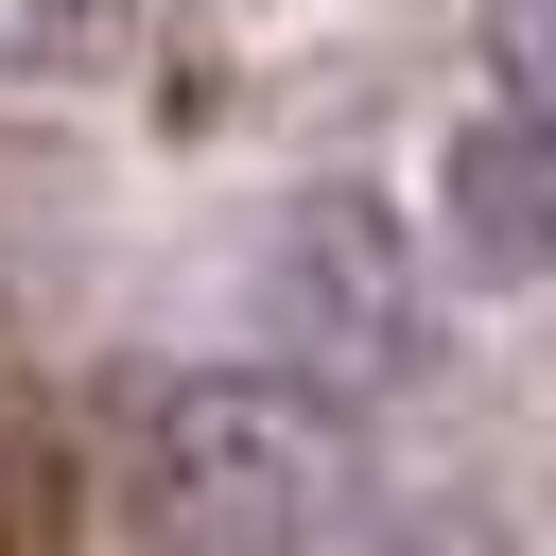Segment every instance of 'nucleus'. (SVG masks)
<instances>
[{
    "instance_id": "nucleus-3",
    "label": "nucleus",
    "mask_w": 556,
    "mask_h": 556,
    "mask_svg": "<svg viewBox=\"0 0 556 556\" xmlns=\"http://www.w3.org/2000/svg\"><path fill=\"white\" fill-rule=\"evenodd\" d=\"M434 208H452V261H469V278H556V122L486 104V122L434 156Z\"/></svg>"
},
{
    "instance_id": "nucleus-6",
    "label": "nucleus",
    "mask_w": 556,
    "mask_h": 556,
    "mask_svg": "<svg viewBox=\"0 0 556 556\" xmlns=\"http://www.w3.org/2000/svg\"><path fill=\"white\" fill-rule=\"evenodd\" d=\"M486 52H504V104L556 122V0H486Z\"/></svg>"
},
{
    "instance_id": "nucleus-2",
    "label": "nucleus",
    "mask_w": 556,
    "mask_h": 556,
    "mask_svg": "<svg viewBox=\"0 0 556 556\" xmlns=\"http://www.w3.org/2000/svg\"><path fill=\"white\" fill-rule=\"evenodd\" d=\"M261 330H278V382L348 400V382H400L417 365V243L382 191H295L278 243H261Z\"/></svg>"
},
{
    "instance_id": "nucleus-5",
    "label": "nucleus",
    "mask_w": 556,
    "mask_h": 556,
    "mask_svg": "<svg viewBox=\"0 0 556 556\" xmlns=\"http://www.w3.org/2000/svg\"><path fill=\"white\" fill-rule=\"evenodd\" d=\"M365 556H521V539H504V504H469V486H434V504H400V521H382Z\"/></svg>"
},
{
    "instance_id": "nucleus-1",
    "label": "nucleus",
    "mask_w": 556,
    "mask_h": 556,
    "mask_svg": "<svg viewBox=\"0 0 556 556\" xmlns=\"http://www.w3.org/2000/svg\"><path fill=\"white\" fill-rule=\"evenodd\" d=\"M122 504L191 556H295L365 504V417L278 365H174L122 400Z\"/></svg>"
},
{
    "instance_id": "nucleus-4",
    "label": "nucleus",
    "mask_w": 556,
    "mask_h": 556,
    "mask_svg": "<svg viewBox=\"0 0 556 556\" xmlns=\"http://www.w3.org/2000/svg\"><path fill=\"white\" fill-rule=\"evenodd\" d=\"M156 35H174V0H0V70L17 87H87V70L156 52Z\"/></svg>"
}]
</instances>
